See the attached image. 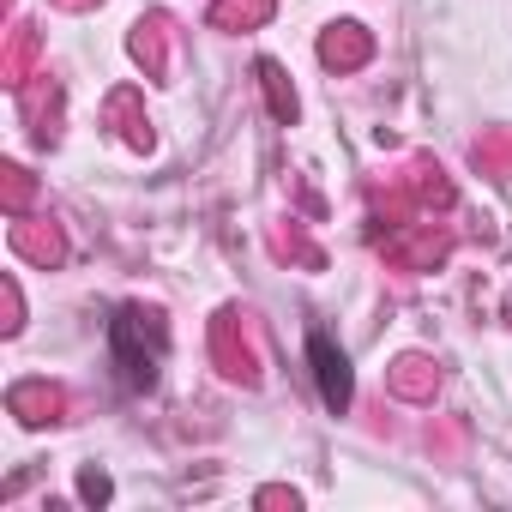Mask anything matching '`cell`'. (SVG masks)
Masks as SVG:
<instances>
[{
  "instance_id": "obj_1",
  "label": "cell",
  "mask_w": 512,
  "mask_h": 512,
  "mask_svg": "<svg viewBox=\"0 0 512 512\" xmlns=\"http://www.w3.org/2000/svg\"><path fill=\"white\" fill-rule=\"evenodd\" d=\"M308 356H314V380H320L326 410H350V362H344V350L326 332H314L308 338Z\"/></svg>"
}]
</instances>
